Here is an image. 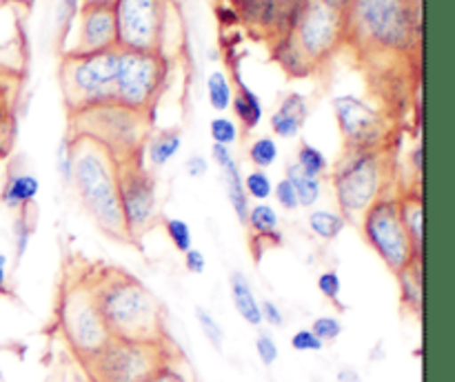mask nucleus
<instances>
[{
    "label": "nucleus",
    "instance_id": "4468645a",
    "mask_svg": "<svg viewBox=\"0 0 455 382\" xmlns=\"http://www.w3.org/2000/svg\"><path fill=\"white\" fill-rule=\"evenodd\" d=\"M338 129L345 138V147L387 149L389 123L385 114L354 93H340L331 100Z\"/></svg>",
    "mask_w": 455,
    "mask_h": 382
},
{
    "label": "nucleus",
    "instance_id": "79ce46f5",
    "mask_svg": "<svg viewBox=\"0 0 455 382\" xmlns=\"http://www.w3.org/2000/svg\"><path fill=\"white\" fill-rule=\"evenodd\" d=\"M271 198H275L278 207H283L284 211H296V209H300L296 189H293V185L287 180V178H283V180H278V185H274V194H271Z\"/></svg>",
    "mask_w": 455,
    "mask_h": 382
},
{
    "label": "nucleus",
    "instance_id": "a19ab883",
    "mask_svg": "<svg viewBox=\"0 0 455 382\" xmlns=\"http://www.w3.org/2000/svg\"><path fill=\"white\" fill-rule=\"evenodd\" d=\"M256 354L265 367H274L275 364L280 351H278V345H275L274 336H271L269 331H260L256 336Z\"/></svg>",
    "mask_w": 455,
    "mask_h": 382
},
{
    "label": "nucleus",
    "instance_id": "de8ad7c7",
    "mask_svg": "<svg viewBox=\"0 0 455 382\" xmlns=\"http://www.w3.org/2000/svg\"><path fill=\"white\" fill-rule=\"evenodd\" d=\"M185 169H187V173H189V178H194V180H198V178L207 176V171H209V160L204 158V155L194 154V155H189V158H187Z\"/></svg>",
    "mask_w": 455,
    "mask_h": 382
},
{
    "label": "nucleus",
    "instance_id": "f257e3e1",
    "mask_svg": "<svg viewBox=\"0 0 455 382\" xmlns=\"http://www.w3.org/2000/svg\"><path fill=\"white\" fill-rule=\"evenodd\" d=\"M92 289L111 338L167 340L164 306L149 287L120 267H92Z\"/></svg>",
    "mask_w": 455,
    "mask_h": 382
},
{
    "label": "nucleus",
    "instance_id": "ddd939ff",
    "mask_svg": "<svg viewBox=\"0 0 455 382\" xmlns=\"http://www.w3.org/2000/svg\"><path fill=\"white\" fill-rule=\"evenodd\" d=\"M120 209L129 243H140L158 222V182L140 155L120 160Z\"/></svg>",
    "mask_w": 455,
    "mask_h": 382
},
{
    "label": "nucleus",
    "instance_id": "c03bdc74",
    "mask_svg": "<svg viewBox=\"0 0 455 382\" xmlns=\"http://www.w3.org/2000/svg\"><path fill=\"white\" fill-rule=\"evenodd\" d=\"M260 314H262V322H267L269 327H284V314L274 300H262Z\"/></svg>",
    "mask_w": 455,
    "mask_h": 382
},
{
    "label": "nucleus",
    "instance_id": "c85d7f7f",
    "mask_svg": "<svg viewBox=\"0 0 455 382\" xmlns=\"http://www.w3.org/2000/svg\"><path fill=\"white\" fill-rule=\"evenodd\" d=\"M296 164L305 173H309V176H318V178H323L324 173L331 169L327 154H324L320 147L311 145V142H307V140H302L300 147H298Z\"/></svg>",
    "mask_w": 455,
    "mask_h": 382
},
{
    "label": "nucleus",
    "instance_id": "1a4fd4ad",
    "mask_svg": "<svg viewBox=\"0 0 455 382\" xmlns=\"http://www.w3.org/2000/svg\"><path fill=\"white\" fill-rule=\"evenodd\" d=\"M172 60L160 52H129L118 49L114 100L127 109L151 114L167 84Z\"/></svg>",
    "mask_w": 455,
    "mask_h": 382
},
{
    "label": "nucleus",
    "instance_id": "ea45409f",
    "mask_svg": "<svg viewBox=\"0 0 455 382\" xmlns=\"http://www.w3.org/2000/svg\"><path fill=\"white\" fill-rule=\"evenodd\" d=\"M289 345H291V349L300 351V354H318V351L324 349V342L311 329H298L291 340H289Z\"/></svg>",
    "mask_w": 455,
    "mask_h": 382
},
{
    "label": "nucleus",
    "instance_id": "f8f14e48",
    "mask_svg": "<svg viewBox=\"0 0 455 382\" xmlns=\"http://www.w3.org/2000/svg\"><path fill=\"white\" fill-rule=\"evenodd\" d=\"M118 49L163 53L172 22V0H116Z\"/></svg>",
    "mask_w": 455,
    "mask_h": 382
},
{
    "label": "nucleus",
    "instance_id": "4be33fe9",
    "mask_svg": "<svg viewBox=\"0 0 455 382\" xmlns=\"http://www.w3.org/2000/svg\"><path fill=\"white\" fill-rule=\"evenodd\" d=\"M229 291H231V302H234L240 318H243L249 327H260L262 324L260 300L256 298L251 283H249V278L243 274V271H231Z\"/></svg>",
    "mask_w": 455,
    "mask_h": 382
},
{
    "label": "nucleus",
    "instance_id": "39448f33",
    "mask_svg": "<svg viewBox=\"0 0 455 382\" xmlns=\"http://www.w3.org/2000/svg\"><path fill=\"white\" fill-rule=\"evenodd\" d=\"M347 36L354 34L378 52H407L418 43L413 0H347Z\"/></svg>",
    "mask_w": 455,
    "mask_h": 382
},
{
    "label": "nucleus",
    "instance_id": "5701e85b",
    "mask_svg": "<svg viewBox=\"0 0 455 382\" xmlns=\"http://www.w3.org/2000/svg\"><path fill=\"white\" fill-rule=\"evenodd\" d=\"M400 211H403L404 229L411 238L413 251L422 258V235H425V211H422V194L418 191H400Z\"/></svg>",
    "mask_w": 455,
    "mask_h": 382
},
{
    "label": "nucleus",
    "instance_id": "a878e982",
    "mask_svg": "<svg viewBox=\"0 0 455 382\" xmlns=\"http://www.w3.org/2000/svg\"><path fill=\"white\" fill-rule=\"evenodd\" d=\"M395 278L400 287V302L404 309L418 315L422 311V260L395 274Z\"/></svg>",
    "mask_w": 455,
    "mask_h": 382
},
{
    "label": "nucleus",
    "instance_id": "49530a36",
    "mask_svg": "<svg viewBox=\"0 0 455 382\" xmlns=\"http://www.w3.org/2000/svg\"><path fill=\"white\" fill-rule=\"evenodd\" d=\"M182 256H185V269L189 271V274L194 275L204 274V269H207V258H204V253L200 251V249L191 247L189 251L182 253Z\"/></svg>",
    "mask_w": 455,
    "mask_h": 382
},
{
    "label": "nucleus",
    "instance_id": "c756f323",
    "mask_svg": "<svg viewBox=\"0 0 455 382\" xmlns=\"http://www.w3.org/2000/svg\"><path fill=\"white\" fill-rule=\"evenodd\" d=\"M16 220H13V253H16V262H20L25 258V253L29 251L31 238H34V213L31 207L20 209L16 211Z\"/></svg>",
    "mask_w": 455,
    "mask_h": 382
},
{
    "label": "nucleus",
    "instance_id": "72a5a7b5",
    "mask_svg": "<svg viewBox=\"0 0 455 382\" xmlns=\"http://www.w3.org/2000/svg\"><path fill=\"white\" fill-rule=\"evenodd\" d=\"M196 320H198L200 331H203V336L207 338L209 345H212L216 351H222V345H225V329L220 327L216 315H213L209 309H204V306H196Z\"/></svg>",
    "mask_w": 455,
    "mask_h": 382
},
{
    "label": "nucleus",
    "instance_id": "2eb2a0df",
    "mask_svg": "<svg viewBox=\"0 0 455 382\" xmlns=\"http://www.w3.org/2000/svg\"><path fill=\"white\" fill-rule=\"evenodd\" d=\"M71 29H74V44L65 53H98L118 47L111 7H80Z\"/></svg>",
    "mask_w": 455,
    "mask_h": 382
},
{
    "label": "nucleus",
    "instance_id": "7ed1b4c3",
    "mask_svg": "<svg viewBox=\"0 0 455 382\" xmlns=\"http://www.w3.org/2000/svg\"><path fill=\"white\" fill-rule=\"evenodd\" d=\"M391 171L387 149L345 147L331 167V189L338 211L347 222H358L360 216L391 191Z\"/></svg>",
    "mask_w": 455,
    "mask_h": 382
},
{
    "label": "nucleus",
    "instance_id": "dca6fc26",
    "mask_svg": "<svg viewBox=\"0 0 455 382\" xmlns=\"http://www.w3.org/2000/svg\"><path fill=\"white\" fill-rule=\"evenodd\" d=\"M212 160L218 164L222 173V182H225L227 198H229L231 209H234L235 218H238L240 225L247 222L249 207H251V200L247 198L243 187V171H240L238 160L231 154V147L225 145H212Z\"/></svg>",
    "mask_w": 455,
    "mask_h": 382
},
{
    "label": "nucleus",
    "instance_id": "7c9ffc66",
    "mask_svg": "<svg viewBox=\"0 0 455 382\" xmlns=\"http://www.w3.org/2000/svg\"><path fill=\"white\" fill-rule=\"evenodd\" d=\"M278 155H280L278 142H275L271 136L253 138V142L247 149V158L249 163L253 164V169H265V171L269 167H274Z\"/></svg>",
    "mask_w": 455,
    "mask_h": 382
},
{
    "label": "nucleus",
    "instance_id": "8fccbe9b",
    "mask_svg": "<svg viewBox=\"0 0 455 382\" xmlns=\"http://www.w3.org/2000/svg\"><path fill=\"white\" fill-rule=\"evenodd\" d=\"M425 145L420 142H416L411 149V154H409V163H411V169H413V176L416 178H422V163H425Z\"/></svg>",
    "mask_w": 455,
    "mask_h": 382
},
{
    "label": "nucleus",
    "instance_id": "20e7f679",
    "mask_svg": "<svg viewBox=\"0 0 455 382\" xmlns=\"http://www.w3.org/2000/svg\"><path fill=\"white\" fill-rule=\"evenodd\" d=\"M56 320L67 349L84 362L111 340V333L98 311L92 289V267L76 269L62 280L56 305Z\"/></svg>",
    "mask_w": 455,
    "mask_h": 382
},
{
    "label": "nucleus",
    "instance_id": "09e8293b",
    "mask_svg": "<svg viewBox=\"0 0 455 382\" xmlns=\"http://www.w3.org/2000/svg\"><path fill=\"white\" fill-rule=\"evenodd\" d=\"M7 120H13L12 102H9V84L0 76V124L7 123Z\"/></svg>",
    "mask_w": 455,
    "mask_h": 382
},
{
    "label": "nucleus",
    "instance_id": "aec40b11",
    "mask_svg": "<svg viewBox=\"0 0 455 382\" xmlns=\"http://www.w3.org/2000/svg\"><path fill=\"white\" fill-rule=\"evenodd\" d=\"M231 109L235 114V123H240L244 133L253 131L260 127L262 118H265V105L262 98L249 87L240 76L235 74V89H234V100H231Z\"/></svg>",
    "mask_w": 455,
    "mask_h": 382
},
{
    "label": "nucleus",
    "instance_id": "393cba45",
    "mask_svg": "<svg viewBox=\"0 0 455 382\" xmlns=\"http://www.w3.org/2000/svg\"><path fill=\"white\" fill-rule=\"evenodd\" d=\"M284 178L293 185L298 195V203L305 209H314L318 204V200L323 198V178L309 176V173L302 171L296 163L287 164V171H284Z\"/></svg>",
    "mask_w": 455,
    "mask_h": 382
},
{
    "label": "nucleus",
    "instance_id": "864d4df0",
    "mask_svg": "<svg viewBox=\"0 0 455 382\" xmlns=\"http://www.w3.org/2000/svg\"><path fill=\"white\" fill-rule=\"evenodd\" d=\"M116 0H80V7H114Z\"/></svg>",
    "mask_w": 455,
    "mask_h": 382
},
{
    "label": "nucleus",
    "instance_id": "6ab92c4d",
    "mask_svg": "<svg viewBox=\"0 0 455 382\" xmlns=\"http://www.w3.org/2000/svg\"><path fill=\"white\" fill-rule=\"evenodd\" d=\"M40 194V180L29 171H9L4 185L0 189V203L9 211H20L25 207H34Z\"/></svg>",
    "mask_w": 455,
    "mask_h": 382
},
{
    "label": "nucleus",
    "instance_id": "4c0bfd02",
    "mask_svg": "<svg viewBox=\"0 0 455 382\" xmlns=\"http://www.w3.org/2000/svg\"><path fill=\"white\" fill-rule=\"evenodd\" d=\"M309 329L324 342V345L336 342L338 338L342 336V322L336 318V315H318V318L311 322Z\"/></svg>",
    "mask_w": 455,
    "mask_h": 382
},
{
    "label": "nucleus",
    "instance_id": "a18cd8bd",
    "mask_svg": "<svg viewBox=\"0 0 455 382\" xmlns=\"http://www.w3.org/2000/svg\"><path fill=\"white\" fill-rule=\"evenodd\" d=\"M13 136H16V123L13 120L0 124V160L9 158V154H12Z\"/></svg>",
    "mask_w": 455,
    "mask_h": 382
},
{
    "label": "nucleus",
    "instance_id": "473e14b6",
    "mask_svg": "<svg viewBox=\"0 0 455 382\" xmlns=\"http://www.w3.org/2000/svg\"><path fill=\"white\" fill-rule=\"evenodd\" d=\"M209 136H212L213 145H225L231 147L238 142L240 127L234 118L227 114H218L216 118L209 120Z\"/></svg>",
    "mask_w": 455,
    "mask_h": 382
},
{
    "label": "nucleus",
    "instance_id": "9b49d317",
    "mask_svg": "<svg viewBox=\"0 0 455 382\" xmlns=\"http://www.w3.org/2000/svg\"><path fill=\"white\" fill-rule=\"evenodd\" d=\"M289 34L311 65L329 60L347 36L345 0H302Z\"/></svg>",
    "mask_w": 455,
    "mask_h": 382
},
{
    "label": "nucleus",
    "instance_id": "423d86ee",
    "mask_svg": "<svg viewBox=\"0 0 455 382\" xmlns=\"http://www.w3.org/2000/svg\"><path fill=\"white\" fill-rule=\"evenodd\" d=\"M176 360L167 340H124L111 338L83 364L89 382H147L163 364Z\"/></svg>",
    "mask_w": 455,
    "mask_h": 382
},
{
    "label": "nucleus",
    "instance_id": "0eeeda50",
    "mask_svg": "<svg viewBox=\"0 0 455 382\" xmlns=\"http://www.w3.org/2000/svg\"><path fill=\"white\" fill-rule=\"evenodd\" d=\"M71 136H87L105 145L118 160L140 155L151 133V114L127 109L118 102L69 114Z\"/></svg>",
    "mask_w": 455,
    "mask_h": 382
},
{
    "label": "nucleus",
    "instance_id": "58836bf2",
    "mask_svg": "<svg viewBox=\"0 0 455 382\" xmlns=\"http://www.w3.org/2000/svg\"><path fill=\"white\" fill-rule=\"evenodd\" d=\"M318 291L327 298L329 302H336L340 305V293H342V278L336 269H324L318 275Z\"/></svg>",
    "mask_w": 455,
    "mask_h": 382
},
{
    "label": "nucleus",
    "instance_id": "f704fd0d",
    "mask_svg": "<svg viewBox=\"0 0 455 382\" xmlns=\"http://www.w3.org/2000/svg\"><path fill=\"white\" fill-rule=\"evenodd\" d=\"M164 234L172 240V244L176 247V251L187 253L191 247H194V234H191L189 222L182 220V218H167L163 222Z\"/></svg>",
    "mask_w": 455,
    "mask_h": 382
},
{
    "label": "nucleus",
    "instance_id": "5fc2aeb1",
    "mask_svg": "<svg viewBox=\"0 0 455 382\" xmlns=\"http://www.w3.org/2000/svg\"><path fill=\"white\" fill-rule=\"evenodd\" d=\"M243 3H251V0H243Z\"/></svg>",
    "mask_w": 455,
    "mask_h": 382
},
{
    "label": "nucleus",
    "instance_id": "a211bd4d",
    "mask_svg": "<svg viewBox=\"0 0 455 382\" xmlns=\"http://www.w3.org/2000/svg\"><path fill=\"white\" fill-rule=\"evenodd\" d=\"M244 227L249 229V240H251V247H260V258L262 251L269 247H278L283 243V234H280V216L275 211L274 204L269 203H256L249 207L247 222Z\"/></svg>",
    "mask_w": 455,
    "mask_h": 382
},
{
    "label": "nucleus",
    "instance_id": "e433bc0d",
    "mask_svg": "<svg viewBox=\"0 0 455 382\" xmlns=\"http://www.w3.org/2000/svg\"><path fill=\"white\" fill-rule=\"evenodd\" d=\"M56 171L65 185H71V176H74V149H71V136L67 133L56 149Z\"/></svg>",
    "mask_w": 455,
    "mask_h": 382
},
{
    "label": "nucleus",
    "instance_id": "2f4dec72",
    "mask_svg": "<svg viewBox=\"0 0 455 382\" xmlns=\"http://www.w3.org/2000/svg\"><path fill=\"white\" fill-rule=\"evenodd\" d=\"M243 187L247 198L253 200V203H267L274 194V180H271L265 169H253L247 176H243Z\"/></svg>",
    "mask_w": 455,
    "mask_h": 382
},
{
    "label": "nucleus",
    "instance_id": "f03ea898",
    "mask_svg": "<svg viewBox=\"0 0 455 382\" xmlns=\"http://www.w3.org/2000/svg\"><path fill=\"white\" fill-rule=\"evenodd\" d=\"M71 185L76 187L80 204L102 234L118 243H129L120 209V160L105 145L87 136H71Z\"/></svg>",
    "mask_w": 455,
    "mask_h": 382
},
{
    "label": "nucleus",
    "instance_id": "3c124183",
    "mask_svg": "<svg viewBox=\"0 0 455 382\" xmlns=\"http://www.w3.org/2000/svg\"><path fill=\"white\" fill-rule=\"evenodd\" d=\"M9 258L0 253V296H9Z\"/></svg>",
    "mask_w": 455,
    "mask_h": 382
},
{
    "label": "nucleus",
    "instance_id": "f3484780",
    "mask_svg": "<svg viewBox=\"0 0 455 382\" xmlns=\"http://www.w3.org/2000/svg\"><path fill=\"white\" fill-rule=\"evenodd\" d=\"M307 118H309V100H307V96L300 92H289L284 93L280 105L271 114V131L283 138V140H293L302 133Z\"/></svg>",
    "mask_w": 455,
    "mask_h": 382
},
{
    "label": "nucleus",
    "instance_id": "c9c22d12",
    "mask_svg": "<svg viewBox=\"0 0 455 382\" xmlns=\"http://www.w3.org/2000/svg\"><path fill=\"white\" fill-rule=\"evenodd\" d=\"M80 12V0H58L56 7V27H58V38L60 44L67 43L69 38V31L74 27L76 16Z\"/></svg>",
    "mask_w": 455,
    "mask_h": 382
},
{
    "label": "nucleus",
    "instance_id": "bb28decb",
    "mask_svg": "<svg viewBox=\"0 0 455 382\" xmlns=\"http://www.w3.org/2000/svg\"><path fill=\"white\" fill-rule=\"evenodd\" d=\"M204 92H207L209 107L218 114H227L231 109V100H234V83L231 76L225 69L209 71L207 80H204Z\"/></svg>",
    "mask_w": 455,
    "mask_h": 382
},
{
    "label": "nucleus",
    "instance_id": "37998d69",
    "mask_svg": "<svg viewBox=\"0 0 455 382\" xmlns=\"http://www.w3.org/2000/svg\"><path fill=\"white\" fill-rule=\"evenodd\" d=\"M147 382H191V380L189 376L178 367L176 360H172V362L163 364V367H160Z\"/></svg>",
    "mask_w": 455,
    "mask_h": 382
},
{
    "label": "nucleus",
    "instance_id": "cd10ccee",
    "mask_svg": "<svg viewBox=\"0 0 455 382\" xmlns=\"http://www.w3.org/2000/svg\"><path fill=\"white\" fill-rule=\"evenodd\" d=\"M307 225H309L311 234L320 238L323 243H333L342 231L347 229L349 222L345 220L340 211H331V209H314L307 216Z\"/></svg>",
    "mask_w": 455,
    "mask_h": 382
},
{
    "label": "nucleus",
    "instance_id": "412c9836",
    "mask_svg": "<svg viewBox=\"0 0 455 382\" xmlns=\"http://www.w3.org/2000/svg\"><path fill=\"white\" fill-rule=\"evenodd\" d=\"M182 149V133L178 129H160V131H151L145 142V155L147 169H163L180 154Z\"/></svg>",
    "mask_w": 455,
    "mask_h": 382
},
{
    "label": "nucleus",
    "instance_id": "9d476101",
    "mask_svg": "<svg viewBox=\"0 0 455 382\" xmlns=\"http://www.w3.org/2000/svg\"><path fill=\"white\" fill-rule=\"evenodd\" d=\"M363 238L367 240L369 247L378 253L382 262L389 267V271L400 274L413 262L422 260L413 251L411 238L403 222V211H400V195L389 194L373 203L358 220Z\"/></svg>",
    "mask_w": 455,
    "mask_h": 382
},
{
    "label": "nucleus",
    "instance_id": "b1692460",
    "mask_svg": "<svg viewBox=\"0 0 455 382\" xmlns=\"http://www.w3.org/2000/svg\"><path fill=\"white\" fill-rule=\"evenodd\" d=\"M274 56L287 74L298 76V78L309 76L314 71V65L302 56V52L293 43L291 34H278V38L274 43Z\"/></svg>",
    "mask_w": 455,
    "mask_h": 382
},
{
    "label": "nucleus",
    "instance_id": "603ef678",
    "mask_svg": "<svg viewBox=\"0 0 455 382\" xmlns=\"http://www.w3.org/2000/svg\"><path fill=\"white\" fill-rule=\"evenodd\" d=\"M338 382H360V373L354 367H342L336 376Z\"/></svg>",
    "mask_w": 455,
    "mask_h": 382
},
{
    "label": "nucleus",
    "instance_id": "6e6552de",
    "mask_svg": "<svg viewBox=\"0 0 455 382\" xmlns=\"http://www.w3.org/2000/svg\"><path fill=\"white\" fill-rule=\"evenodd\" d=\"M116 65H118V47L109 52L62 56L60 84L69 114L116 102Z\"/></svg>",
    "mask_w": 455,
    "mask_h": 382
}]
</instances>
